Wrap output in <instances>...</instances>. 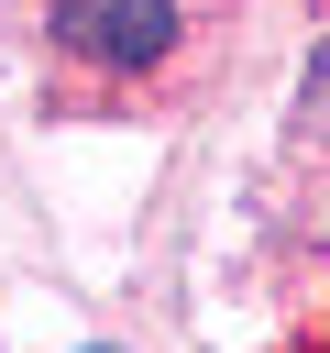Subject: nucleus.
Listing matches in <instances>:
<instances>
[{
    "label": "nucleus",
    "instance_id": "obj_1",
    "mask_svg": "<svg viewBox=\"0 0 330 353\" xmlns=\"http://www.w3.org/2000/svg\"><path fill=\"white\" fill-rule=\"evenodd\" d=\"M55 33L88 66H165L176 55V0H55Z\"/></svg>",
    "mask_w": 330,
    "mask_h": 353
}]
</instances>
